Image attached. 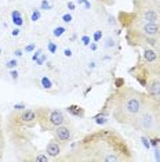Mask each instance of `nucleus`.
Masks as SVG:
<instances>
[{
	"instance_id": "nucleus-13",
	"label": "nucleus",
	"mask_w": 160,
	"mask_h": 162,
	"mask_svg": "<svg viewBox=\"0 0 160 162\" xmlns=\"http://www.w3.org/2000/svg\"><path fill=\"white\" fill-rule=\"evenodd\" d=\"M11 18H13L14 25H17V26L24 25V18H22V14L18 11V10H14L13 14H11Z\"/></svg>"
},
{
	"instance_id": "nucleus-28",
	"label": "nucleus",
	"mask_w": 160,
	"mask_h": 162,
	"mask_svg": "<svg viewBox=\"0 0 160 162\" xmlns=\"http://www.w3.org/2000/svg\"><path fill=\"white\" fill-rule=\"evenodd\" d=\"M25 108H26V105H25L24 103H19V104H14V109H17V111H24Z\"/></svg>"
},
{
	"instance_id": "nucleus-4",
	"label": "nucleus",
	"mask_w": 160,
	"mask_h": 162,
	"mask_svg": "<svg viewBox=\"0 0 160 162\" xmlns=\"http://www.w3.org/2000/svg\"><path fill=\"white\" fill-rule=\"evenodd\" d=\"M131 128L146 137L160 136V103L148 97Z\"/></svg>"
},
{
	"instance_id": "nucleus-37",
	"label": "nucleus",
	"mask_w": 160,
	"mask_h": 162,
	"mask_svg": "<svg viewBox=\"0 0 160 162\" xmlns=\"http://www.w3.org/2000/svg\"><path fill=\"white\" fill-rule=\"evenodd\" d=\"M14 53H15V57H22V50H19V49L18 50H15Z\"/></svg>"
},
{
	"instance_id": "nucleus-23",
	"label": "nucleus",
	"mask_w": 160,
	"mask_h": 162,
	"mask_svg": "<svg viewBox=\"0 0 160 162\" xmlns=\"http://www.w3.org/2000/svg\"><path fill=\"white\" fill-rule=\"evenodd\" d=\"M61 18H62V21H63V22H65V24H69V22H72V20H73V17H72V14H69V13H66V14H63Z\"/></svg>"
},
{
	"instance_id": "nucleus-18",
	"label": "nucleus",
	"mask_w": 160,
	"mask_h": 162,
	"mask_svg": "<svg viewBox=\"0 0 160 162\" xmlns=\"http://www.w3.org/2000/svg\"><path fill=\"white\" fill-rule=\"evenodd\" d=\"M47 50H48V53H55L58 50V46L54 42H48L47 43Z\"/></svg>"
},
{
	"instance_id": "nucleus-33",
	"label": "nucleus",
	"mask_w": 160,
	"mask_h": 162,
	"mask_svg": "<svg viewBox=\"0 0 160 162\" xmlns=\"http://www.w3.org/2000/svg\"><path fill=\"white\" fill-rule=\"evenodd\" d=\"M63 54H65V57H72V50L70 49H65Z\"/></svg>"
},
{
	"instance_id": "nucleus-14",
	"label": "nucleus",
	"mask_w": 160,
	"mask_h": 162,
	"mask_svg": "<svg viewBox=\"0 0 160 162\" xmlns=\"http://www.w3.org/2000/svg\"><path fill=\"white\" fill-rule=\"evenodd\" d=\"M65 34H66L65 26H55L54 31H52V35H54L55 38H61V36H63Z\"/></svg>"
},
{
	"instance_id": "nucleus-6",
	"label": "nucleus",
	"mask_w": 160,
	"mask_h": 162,
	"mask_svg": "<svg viewBox=\"0 0 160 162\" xmlns=\"http://www.w3.org/2000/svg\"><path fill=\"white\" fill-rule=\"evenodd\" d=\"M132 6L141 20L160 24V0H132Z\"/></svg>"
},
{
	"instance_id": "nucleus-21",
	"label": "nucleus",
	"mask_w": 160,
	"mask_h": 162,
	"mask_svg": "<svg viewBox=\"0 0 160 162\" xmlns=\"http://www.w3.org/2000/svg\"><path fill=\"white\" fill-rule=\"evenodd\" d=\"M124 85H126V82H124L123 78H116L115 79V86H116V89H119V87H123Z\"/></svg>"
},
{
	"instance_id": "nucleus-29",
	"label": "nucleus",
	"mask_w": 160,
	"mask_h": 162,
	"mask_svg": "<svg viewBox=\"0 0 160 162\" xmlns=\"http://www.w3.org/2000/svg\"><path fill=\"white\" fill-rule=\"evenodd\" d=\"M35 49H36V45H35V43H32V45H28L26 47H25L24 51H25V53H32Z\"/></svg>"
},
{
	"instance_id": "nucleus-10",
	"label": "nucleus",
	"mask_w": 160,
	"mask_h": 162,
	"mask_svg": "<svg viewBox=\"0 0 160 162\" xmlns=\"http://www.w3.org/2000/svg\"><path fill=\"white\" fill-rule=\"evenodd\" d=\"M52 134H54V139L57 140V141L63 144V143H68L69 140L72 139L73 130H72V128L69 126V123H65V125H61V126H58V128H55L54 130H52Z\"/></svg>"
},
{
	"instance_id": "nucleus-15",
	"label": "nucleus",
	"mask_w": 160,
	"mask_h": 162,
	"mask_svg": "<svg viewBox=\"0 0 160 162\" xmlns=\"http://www.w3.org/2000/svg\"><path fill=\"white\" fill-rule=\"evenodd\" d=\"M40 82H41V86H43L44 89H51L52 83H51V81H50V79L47 78V76H43Z\"/></svg>"
},
{
	"instance_id": "nucleus-20",
	"label": "nucleus",
	"mask_w": 160,
	"mask_h": 162,
	"mask_svg": "<svg viewBox=\"0 0 160 162\" xmlns=\"http://www.w3.org/2000/svg\"><path fill=\"white\" fill-rule=\"evenodd\" d=\"M116 45V40L113 39V38H108L106 39V43H105V47L106 49H113Z\"/></svg>"
},
{
	"instance_id": "nucleus-11",
	"label": "nucleus",
	"mask_w": 160,
	"mask_h": 162,
	"mask_svg": "<svg viewBox=\"0 0 160 162\" xmlns=\"http://www.w3.org/2000/svg\"><path fill=\"white\" fill-rule=\"evenodd\" d=\"M46 154L50 158H58V155L61 154V143L55 139L50 140L46 145Z\"/></svg>"
},
{
	"instance_id": "nucleus-3",
	"label": "nucleus",
	"mask_w": 160,
	"mask_h": 162,
	"mask_svg": "<svg viewBox=\"0 0 160 162\" xmlns=\"http://www.w3.org/2000/svg\"><path fill=\"white\" fill-rule=\"evenodd\" d=\"M119 21L126 29V40L135 49L152 47L160 50V24L141 20L132 13L120 11Z\"/></svg>"
},
{
	"instance_id": "nucleus-1",
	"label": "nucleus",
	"mask_w": 160,
	"mask_h": 162,
	"mask_svg": "<svg viewBox=\"0 0 160 162\" xmlns=\"http://www.w3.org/2000/svg\"><path fill=\"white\" fill-rule=\"evenodd\" d=\"M80 162H126L132 161V150L127 140L115 129H101L88 133L74 144L66 156Z\"/></svg>"
},
{
	"instance_id": "nucleus-12",
	"label": "nucleus",
	"mask_w": 160,
	"mask_h": 162,
	"mask_svg": "<svg viewBox=\"0 0 160 162\" xmlns=\"http://www.w3.org/2000/svg\"><path fill=\"white\" fill-rule=\"evenodd\" d=\"M66 111L70 115H73V117H79V118L84 117V109L79 105H69L68 108H66Z\"/></svg>"
},
{
	"instance_id": "nucleus-26",
	"label": "nucleus",
	"mask_w": 160,
	"mask_h": 162,
	"mask_svg": "<svg viewBox=\"0 0 160 162\" xmlns=\"http://www.w3.org/2000/svg\"><path fill=\"white\" fill-rule=\"evenodd\" d=\"M46 60H47V56H46V54H41V56L40 57H39V58L37 60H36V64H37V65H43L44 64V61H46Z\"/></svg>"
},
{
	"instance_id": "nucleus-36",
	"label": "nucleus",
	"mask_w": 160,
	"mask_h": 162,
	"mask_svg": "<svg viewBox=\"0 0 160 162\" xmlns=\"http://www.w3.org/2000/svg\"><path fill=\"white\" fill-rule=\"evenodd\" d=\"M68 9L69 10H74V3H73V2H69V3H68Z\"/></svg>"
},
{
	"instance_id": "nucleus-35",
	"label": "nucleus",
	"mask_w": 160,
	"mask_h": 162,
	"mask_svg": "<svg viewBox=\"0 0 160 162\" xmlns=\"http://www.w3.org/2000/svg\"><path fill=\"white\" fill-rule=\"evenodd\" d=\"M88 46H90V49H91L93 51H95V50H97V43H95V42H91Z\"/></svg>"
},
{
	"instance_id": "nucleus-25",
	"label": "nucleus",
	"mask_w": 160,
	"mask_h": 162,
	"mask_svg": "<svg viewBox=\"0 0 160 162\" xmlns=\"http://www.w3.org/2000/svg\"><path fill=\"white\" fill-rule=\"evenodd\" d=\"M50 2H47V0H41V3H40V9L41 10H50Z\"/></svg>"
},
{
	"instance_id": "nucleus-8",
	"label": "nucleus",
	"mask_w": 160,
	"mask_h": 162,
	"mask_svg": "<svg viewBox=\"0 0 160 162\" xmlns=\"http://www.w3.org/2000/svg\"><path fill=\"white\" fill-rule=\"evenodd\" d=\"M14 119L19 123V125L25 126V128H33L37 123V117H36V111L33 109H24L19 114L14 115Z\"/></svg>"
},
{
	"instance_id": "nucleus-31",
	"label": "nucleus",
	"mask_w": 160,
	"mask_h": 162,
	"mask_svg": "<svg viewBox=\"0 0 160 162\" xmlns=\"http://www.w3.org/2000/svg\"><path fill=\"white\" fill-rule=\"evenodd\" d=\"M10 75H11V79L13 81H18V72L15 69H10Z\"/></svg>"
},
{
	"instance_id": "nucleus-38",
	"label": "nucleus",
	"mask_w": 160,
	"mask_h": 162,
	"mask_svg": "<svg viewBox=\"0 0 160 162\" xmlns=\"http://www.w3.org/2000/svg\"><path fill=\"white\" fill-rule=\"evenodd\" d=\"M3 136V133H2V125H0V137Z\"/></svg>"
},
{
	"instance_id": "nucleus-39",
	"label": "nucleus",
	"mask_w": 160,
	"mask_h": 162,
	"mask_svg": "<svg viewBox=\"0 0 160 162\" xmlns=\"http://www.w3.org/2000/svg\"><path fill=\"white\" fill-rule=\"evenodd\" d=\"M0 54H2V49H0Z\"/></svg>"
},
{
	"instance_id": "nucleus-2",
	"label": "nucleus",
	"mask_w": 160,
	"mask_h": 162,
	"mask_svg": "<svg viewBox=\"0 0 160 162\" xmlns=\"http://www.w3.org/2000/svg\"><path fill=\"white\" fill-rule=\"evenodd\" d=\"M148 94L142 93L134 87L124 85L123 87L116 89V92L109 97L106 104L110 107L113 119L124 126H132L134 121L143 108Z\"/></svg>"
},
{
	"instance_id": "nucleus-9",
	"label": "nucleus",
	"mask_w": 160,
	"mask_h": 162,
	"mask_svg": "<svg viewBox=\"0 0 160 162\" xmlns=\"http://www.w3.org/2000/svg\"><path fill=\"white\" fill-rule=\"evenodd\" d=\"M145 87H146L148 97L153 98V100L160 103V73H157L154 76H150Z\"/></svg>"
},
{
	"instance_id": "nucleus-30",
	"label": "nucleus",
	"mask_w": 160,
	"mask_h": 162,
	"mask_svg": "<svg viewBox=\"0 0 160 162\" xmlns=\"http://www.w3.org/2000/svg\"><path fill=\"white\" fill-rule=\"evenodd\" d=\"M79 4H84L86 9H91V3L88 2V0H76Z\"/></svg>"
},
{
	"instance_id": "nucleus-19",
	"label": "nucleus",
	"mask_w": 160,
	"mask_h": 162,
	"mask_svg": "<svg viewBox=\"0 0 160 162\" xmlns=\"http://www.w3.org/2000/svg\"><path fill=\"white\" fill-rule=\"evenodd\" d=\"M141 141H142V144H143V147L146 148V150H149V148L152 147L150 145V141H149V137H146V136H143L142 134V137H141Z\"/></svg>"
},
{
	"instance_id": "nucleus-16",
	"label": "nucleus",
	"mask_w": 160,
	"mask_h": 162,
	"mask_svg": "<svg viewBox=\"0 0 160 162\" xmlns=\"http://www.w3.org/2000/svg\"><path fill=\"white\" fill-rule=\"evenodd\" d=\"M94 119H95V123H98V125H105V123H108V119L104 117V115H101V114L97 115Z\"/></svg>"
},
{
	"instance_id": "nucleus-7",
	"label": "nucleus",
	"mask_w": 160,
	"mask_h": 162,
	"mask_svg": "<svg viewBox=\"0 0 160 162\" xmlns=\"http://www.w3.org/2000/svg\"><path fill=\"white\" fill-rule=\"evenodd\" d=\"M138 61L145 68L149 78L160 73V50L152 47L142 49V56Z\"/></svg>"
},
{
	"instance_id": "nucleus-24",
	"label": "nucleus",
	"mask_w": 160,
	"mask_h": 162,
	"mask_svg": "<svg viewBox=\"0 0 160 162\" xmlns=\"http://www.w3.org/2000/svg\"><path fill=\"white\" fill-rule=\"evenodd\" d=\"M101 39H102V31H97L95 34H94V36H93V42L98 43Z\"/></svg>"
},
{
	"instance_id": "nucleus-17",
	"label": "nucleus",
	"mask_w": 160,
	"mask_h": 162,
	"mask_svg": "<svg viewBox=\"0 0 160 162\" xmlns=\"http://www.w3.org/2000/svg\"><path fill=\"white\" fill-rule=\"evenodd\" d=\"M17 65H18V61H17L15 58H13V60H8L7 64H6V67H7L8 69H15Z\"/></svg>"
},
{
	"instance_id": "nucleus-34",
	"label": "nucleus",
	"mask_w": 160,
	"mask_h": 162,
	"mask_svg": "<svg viewBox=\"0 0 160 162\" xmlns=\"http://www.w3.org/2000/svg\"><path fill=\"white\" fill-rule=\"evenodd\" d=\"M11 35H13V36H18L19 35V28H14L13 32H11Z\"/></svg>"
},
{
	"instance_id": "nucleus-27",
	"label": "nucleus",
	"mask_w": 160,
	"mask_h": 162,
	"mask_svg": "<svg viewBox=\"0 0 160 162\" xmlns=\"http://www.w3.org/2000/svg\"><path fill=\"white\" fill-rule=\"evenodd\" d=\"M80 40H82V43H83L84 46H88V45L91 43V38H90V36H87V35L82 36V39H80Z\"/></svg>"
},
{
	"instance_id": "nucleus-32",
	"label": "nucleus",
	"mask_w": 160,
	"mask_h": 162,
	"mask_svg": "<svg viewBox=\"0 0 160 162\" xmlns=\"http://www.w3.org/2000/svg\"><path fill=\"white\" fill-rule=\"evenodd\" d=\"M41 54H43V53H41V49H39V50H37V51H35V54L32 56V60H33V61H36V60H37L39 57L41 56Z\"/></svg>"
},
{
	"instance_id": "nucleus-5",
	"label": "nucleus",
	"mask_w": 160,
	"mask_h": 162,
	"mask_svg": "<svg viewBox=\"0 0 160 162\" xmlns=\"http://www.w3.org/2000/svg\"><path fill=\"white\" fill-rule=\"evenodd\" d=\"M36 117H37V125L40 126L43 132H51L52 133L55 128L68 123L65 114L57 108H47V107L37 108Z\"/></svg>"
},
{
	"instance_id": "nucleus-22",
	"label": "nucleus",
	"mask_w": 160,
	"mask_h": 162,
	"mask_svg": "<svg viewBox=\"0 0 160 162\" xmlns=\"http://www.w3.org/2000/svg\"><path fill=\"white\" fill-rule=\"evenodd\" d=\"M30 20L32 21H37V20H40V11L39 10H33L32 11V15H30Z\"/></svg>"
}]
</instances>
